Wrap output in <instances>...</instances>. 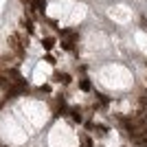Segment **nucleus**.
Here are the masks:
<instances>
[{
  "mask_svg": "<svg viewBox=\"0 0 147 147\" xmlns=\"http://www.w3.org/2000/svg\"><path fill=\"white\" fill-rule=\"evenodd\" d=\"M7 44H9V49H11V53L18 59H24L26 57V46H29V35L26 33H11L9 35V40H7Z\"/></svg>",
  "mask_w": 147,
  "mask_h": 147,
  "instance_id": "f257e3e1",
  "label": "nucleus"
},
{
  "mask_svg": "<svg viewBox=\"0 0 147 147\" xmlns=\"http://www.w3.org/2000/svg\"><path fill=\"white\" fill-rule=\"evenodd\" d=\"M77 70H79V73H81V75H86V70H88V66H86V64H81V66H79V68H77Z\"/></svg>",
  "mask_w": 147,
  "mask_h": 147,
  "instance_id": "dca6fc26",
  "label": "nucleus"
},
{
  "mask_svg": "<svg viewBox=\"0 0 147 147\" xmlns=\"http://www.w3.org/2000/svg\"><path fill=\"white\" fill-rule=\"evenodd\" d=\"M94 132H97L99 136H105L110 129H108V125H94Z\"/></svg>",
  "mask_w": 147,
  "mask_h": 147,
  "instance_id": "9b49d317",
  "label": "nucleus"
},
{
  "mask_svg": "<svg viewBox=\"0 0 147 147\" xmlns=\"http://www.w3.org/2000/svg\"><path fill=\"white\" fill-rule=\"evenodd\" d=\"M44 61H46V64H51V66H55V64H57V57L51 55V53H44Z\"/></svg>",
  "mask_w": 147,
  "mask_h": 147,
  "instance_id": "f8f14e48",
  "label": "nucleus"
},
{
  "mask_svg": "<svg viewBox=\"0 0 147 147\" xmlns=\"http://www.w3.org/2000/svg\"><path fill=\"white\" fill-rule=\"evenodd\" d=\"M61 49L66 51V53H73V55H77V42H75V40L61 37Z\"/></svg>",
  "mask_w": 147,
  "mask_h": 147,
  "instance_id": "423d86ee",
  "label": "nucleus"
},
{
  "mask_svg": "<svg viewBox=\"0 0 147 147\" xmlns=\"http://www.w3.org/2000/svg\"><path fill=\"white\" fill-rule=\"evenodd\" d=\"M46 5H49L46 0H31L29 7L37 13V16H40V18H44V13H46Z\"/></svg>",
  "mask_w": 147,
  "mask_h": 147,
  "instance_id": "20e7f679",
  "label": "nucleus"
},
{
  "mask_svg": "<svg viewBox=\"0 0 147 147\" xmlns=\"http://www.w3.org/2000/svg\"><path fill=\"white\" fill-rule=\"evenodd\" d=\"M79 90L81 92H92L94 88H92V81L88 79V77H81L79 79Z\"/></svg>",
  "mask_w": 147,
  "mask_h": 147,
  "instance_id": "6e6552de",
  "label": "nucleus"
},
{
  "mask_svg": "<svg viewBox=\"0 0 147 147\" xmlns=\"http://www.w3.org/2000/svg\"><path fill=\"white\" fill-rule=\"evenodd\" d=\"M20 24L24 26V31H26V35H35V20L31 18V16H22V20H20Z\"/></svg>",
  "mask_w": 147,
  "mask_h": 147,
  "instance_id": "7ed1b4c3",
  "label": "nucleus"
},
{
  "mask_svg": "<svg viewBox=\"0 0 147 147\" xmlns=\"http://www.w3.org/2000/svg\"><path fill=\"white\" fill-rule=\"evenodd\" d=\"M40 44H42V49L46 51V53H51V51L55 49V44H57V37L55 35H44Z\"/></svg>",
  "mask_w": 147,
  "mask_h": 147,
  "instance_id": "39448f33",
  "label": "nucleus"
},
{
  "mask_svg": "<svg viewBox=\"0 0 147 147\" xmlns=\"http://www.w3.org/2000/svg\"><path fill=\"white\" fill-rule=\"evenodd\" d=\"M44 22L51 26V29H55V31H59V24H57V20H49V18H44Z\"/></svg>",
  "mask_w": 147,
  "mask_h": 147,
  "instance_id": "2eb2a0df",
  "label": "nucleus"
},
{
  "mask_svg": "<svg viewBox=\"0 0 147 147\" xmlns=\"http://www.w3.org/2000/svg\"><path fill=\"white\" fill-rule=\"evenodd\" d=\"M59 37H68V40H79V31L77 29H59Z\"/></svg>",
  "mask_w": 147,
  "mask_h": 147,
  "instance_id": "0eeeda50",
  "label": "nucleus"
},
{
  "mask_svg": "<svg viewBox=\"0 0 147 147\" xmlns=\"http://www.w3.org/2000/svg\"><path fill=\"white\" fill-rule=\"evenodd\" d=\"M20 5H24V7H29V5H31V0H20Z\"/></svg>",
  "mask_w": 147,
  "mask_h": 147,
  "instance_id": "f3484780",
  "label": "nucleus"
},
{
  "mask_svg": "<svg viewBox=\"0 0 147 147\" xmlns=\"http://www.w3.org/2000/svg\"><path fill=\"white\" fill-rule=\"evenodd\" d=\"M51 79L55 81V84H61V86H70V81H73V75L61 73V70H53V77H51Z\"/></svg>",
  "mask_w": 147,
  "mask_h": 147,
  "instance_id": "f03ea898",
  "label": "nucleus"
},
{
  "mask_svg": "<svg viewBox=\"0 0 147 147\" xmlns=\"http://www.w3.org/2000/svg\"><path fill=\"white\" fill-rule=\"evenodd\" d=\"M40 92H44V94H51V92H53V86H51V84H42V86H40Z\"/></svg>",
  "mask_w": 147,
  "mask_h": 147,
  "instance_id": "4468645a",
  "label": "nucleus"
},
{
  "mask_svg": "<svg viewBox=\"0 0 147 147\" xmlns=\"http://www.w3.org/2000/svg\"><path fill=\"white\" fill-rule=\"evenodd\" d=\"M68 117L73 119L75 123H84V114H81L79 108H70V114H68Z\"/></svg>",
  "mask_w": 147,
  "mask_h": 147,
  "instance_id": "1a4fd4ad",
  "label": "nucleus"
},
{
  "mask_svg": "<svg viewBox=\"0 0 147 147\" xmlns=\"http://www.w3.org/2000/svg\"><path fill=\"white\" fill-rule=\"evenodd\" d=\"M94 125H97V123L90 121V119H88V121H84V127H86V132H94Z\"/></svg>",
  "mask_w": 147,
  "mask_h": 147,
  "instance_id": "ddd939ff",
  "label": "nucleus"
},
{
  "mask_svg": "<svg viewBox=\"0 0 147 147\" xmlns=\"http://www.w3.org/2000/svg\"><path fill=\"white\" fill-rule=\"evenodd\" d=\"M79 147H94V141H92L90 136L81 134V145H79Z\"/></svg>",
  "mask_w": 147,
  "mask_h": 147,
  "instance_id": "9d476101",
  "label": "nucleus"
}]
</instances>
